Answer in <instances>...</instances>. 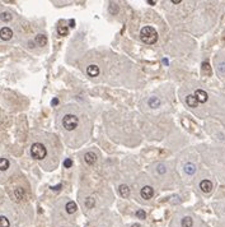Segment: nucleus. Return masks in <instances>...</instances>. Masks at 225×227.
<instances>
[{
    "label": "nucleus",
    "mask_w": 225,
    "mask_h": 227,
    "mask_svg": "<svg viewBox=\"0 0 225 227\" xmlns=\"http://www.w3.org/2000/svg\"><path fill=\"white\" fill-rule=\"evenodd\" d=\"M140 39L142 42H145L148 45H153L158 41V32L155 31L154 27L146 26L141 30L140 32Z\"/></svg>",
    "instance_id": "f257e3e1"
},
{
    "label": "nucleus",
    "mask_w": 225,
    "mask_h": 227,
    "mask_svg": "<svg viewBox=\"0 0 225 227\" xmlns=\"http://www.w3.org/2000/svg\"><path fill=\"white\" fill-rule=\"evenodd\" d=\"M63 125L66 130H74L78 128L79 125V119L76 117L75 115H73V114H69V115H65L64 116V119H63Z\"/></svg>",
    "instance_id": "f03ea898"
},
{
    "label": "nucleus",
    "mask_w": 225,
    "mask_h": 227,
    "mask_svg": "<svg viewBox=\"0 0 225 227\" xmlns=\"http://www.w3.org/2000/svg\"><path fill=\"white\" fill-rule=\"evenodd\" d=\"M31 154H32V157H33V158H36V159H42V158H45V157H46V154H47L46 147H45L44 144H41V143H35V144H32V147H31Z\"/></svg>",
    "instance_id": "7ed1b4c3"
},
{
    "label": "nucleus",
    "mask_w": 225,
    "mask_h": 227,
    "mask_svg": "<svg viewBox=\"0 0 225 227\" xmlns=\"http://www.w3.org/2000/svg\"><path fill=\"white\" fill-rule=\"evenodd\" d=\"M12 36H13V31L9 27H3L1 30H0V39L1 40L8 41L12 39Z\"/></svg>",
    "instance_id": "20e7f679"
},
{
    "label": "nucleus",
    "mask_w": 225,
    "mask_h": 227,
    "mask_svg": "<svg viewBox=\"0 0 225 227\" xmlns=\"http://www.w3.org/2000/svg\"><path fill=\"white\" fill-rule=\"evenodd\" d=\"M195 97H196V100H197L198 102H201V103H205L207 101V98H209L207 93L205 92L204 89H197V91L195 92Z\"/></svg>",
    "instance_id": "39448f33"
},
{
    "label": "nucleus",
    "mask_w": 225,
    "mask_h": 227,
    "mask_svg": "<svg viewBox=\"0 0 225 227\" xmlns=\"http://www.w3.org/2000/svg\"><path fill=\"white\" fill-rule=\"evenodd\" d=\"M153 195H154V189H153L151 186H144L141 189V197L144 198V199H151Z\"/></svg>",
    "instance_id": "423d86ee"
},
{
    "label": "nucleus",
    "mask_w": 225,
    "mask_h": 227,
    "mask_svg": "<svg viewBox=\"0 0 225 227\" xmlns=\"http://www.w3.org/2000/svg\"><path fill=\"white\" fill-rule=\"evenodd\" d=\"M84 161H85V163H87V165L92 166V165H94L95 162H97V154H95L94 152H88V153H85V156H84Z\"/></svg>",
    "instance_id": "0eeeda50"
},
{
    "label": "nucleus",
    "mask_w": 225,
    "mask_h": 227,
    "mask_svg": "<svg viewBox=\"0 0 225 227\" xmlns=\"http://www.w3.org/2000/svg\"><path fill=\"white\" fill-rule=\"evenodd\" d=\"M200 189L204 193H210L212 190V182L210 180H202L200 182Z\"/></svg>",
    "instance_id": "6e6552de"
},
{
    "label": "nucleus",
    "mask_w": 225,
    "mask_h": 227,
    "mask_svg": "<svg viewBox=\"0 0 225 227\" xmlns=\"http://www.w3.org/2000/svg\"><path fill=\"white\" fill-rule=\"evenodd\" d=\"M87 73H88V75L89 77H92V78H94V77H97V75L99 74V68L97 67V65H89V67L87 68Z\"/></svg>",
    "instance_id": "1a4fd4ad"
},
{
    "label": "nucleus",
    "mask_w": 225,
    "mask_h": 227,
    "mask_svg": "<svg viewBox=\"0 0 225 227\" xmlns=\"http://www.w3.org/2000/svg\"><path fill=\"white\" fill-rule=\"evenodd\" d=\"M186 102H187V105L190 107H197V105H198V101L196 100L195 94H188V96L186 97Z\"/></svg>",
    "instance_id": "9d476101"
},
{
    "label": "nucleus",
    "mask_w": 225,
    "mask_h": 227,
    "mask_svg": "<svg viewBox=\"0 0 225 227\" xmlns=\"http://www.w3.org/2000/svg\"><path fill=\"white\" fill-rule=\"evenodd\" d=\"M65 209H66V212H68V213H70V214H71V213H75L76 209H78V207H76V203H75V202L70 200V202L66 203Z\"/></svg>",
    "instance_id": "9b49d317"
},
{
    "label": "nucleus",
    "mask_w": 225,
    "mask_h": 227,
    "mask_svg": "<svg viewBox=\"0 0 225 227\" xmlns=\"http://www.w3.org/2000/svg\"><path fill=\"white\" fill-rule=\"evenodd\" d=\"M118 191H120V195L123 197V198H127L128 195H130V188H128L127 185H125V184L120 185Z\"/></svg>",
    "instance_id": "f8f14e48"
},
{
    "label": "nucleus",
    "mask_w": 225,
    "mask_h": 227,
    "mask_svg": "<svg viewBox=\"0 0 225 227\" xmlns=\"http://www.w3.org/2000/svg\"><path fill=\"white\" fill-rule=\"evenodd\" d=\"M35 41L38 46H46L47 45V37L45 35H37Z\"/></svg>",
    "instance_id": "ddd939ff"
},
{
    "label": "nucleus",
    "mask_w": 225,
    "mask_h": 227,
    "mask_svg": "<svg viewBox=\"0 0 225 227\" xmlns=\"http://www.w3.org/2000/svg\"><path fill=\"white\" fill-rule=\"evenodd\" d=\"M184 171H186V174H187V175H193V174L196 172V166H195L193 163H191V162L186 163Z\"/></svg>",
    "instance_id": "4468645a"
},
{
    "label": "nucleus",
    "mask_w": 225,
    "mask_h": 227,
    "mask_svg": "<svg viewBox=\"0 0 225 227\" xmlns=\"http://www.w3.org/2000/svg\"><path fill=\"white\" fill-rule=\"evenodd\" d=\"M148 105H149L150 107H153V108H156V107L160 106V100L158 97H151L150 100L148 101Z\"/></svg>",
    "instance_id": "2eb2a0df"
},
{
    "label": "nucleus",
    "mask_w": 225,
    "mask_h": 227,
    "mask_svg": "<svg viewBox=\"0 0 225 227\" xmlns=\"http://www.w3.org/2000/svg\"><path fill=\"white\" fill-rule=\"evenodd\" d=\"M201 69H202V72L206 74V75H211V67H210V64L207 63V61H204L202 65H201Z\"/></svg>",
    "instance_id": "dca6fc26"
},
{
    "label": "nucleus",
    "mask_w": 225,
    "mask_h": 227,
    "mask_svg": "<svg viewBox=\"0 0 225 227\" xmlns=\"http://www.w3.org/2000/svg\"><path fill=\"white\" fill-rule=\"evenodd\" d=\"M9 168V161L7 158H0V171H7Z\"/></svg>",
    "instance_id": "f3484780"
},
{
    "label": "nucleus",
    "mask_w": 225,
    "mask_h": 227,
    "mask_svg": "<svg viewBox=\"0 0 225 227\" xmlns=\"http://www.w3.org/2000/svg\"><path fill=\"white\" fill-rule=\"evenodd\" d=\"M192 225H193V221L191 217H184L182 220V227H192Z\"/></svg>",
    "instance_id": "a211bd4d"
},
{
    "label": "nucleus",
    "mask_w": 225,
    "mask_h": 227,
    "mask_svg": "<svg viewBox=\"0 0 225 227\" xmlns=\"http://www.w3.org/2000/svg\"><path fill=\"white\" fill-rule=\"evenodd\" d=\"M0 19H1L3 22H10L12 21V14L9 12H3L1 14H0Z\"/></svg>",
    "instance_id": "6ab92c4d"
},
{
    "label": "nucleus",
    "mask_w": 225,
    "mask_h": 227,
    "mask_svg": "<svg viewBox=\"0 0 225 227\" xmlns=\"http://www.w3.org/2000/svg\"><path fill=\"white\" fill-rule=\"evenodd\" d=\"M57 32H59L60 36H68L69 33V28L65 27V26H59L57 27Z\"/></svg>",
    "instance_id": "aec40b11"
},
{
    "label": "nucleus",
    "mask_w": 225,
    "mask_h": 227,
    "mask_svg": "<svg viewBox=\"0 0 225 227\" xmlns=\"http://www.w3.org/2000/svg\"><path fill=\"white\" fill-rule=\"evenodd\" d=\"M10 223H9V220L4 216H0V227H9Z\"/></svg>",
    "instance_id": "412c9836"
},
{
    "label": "nucleus",
    "mask_w": 225,
    "mask_h": 227,
    "mask_svg": "<svg viewBox=\"0 0 225 227\" xmlns=\"http://www.w3.org/2000/svg\"><path fill=\"white\" fill-rule=\"evenodd\" d=\"M94 204H95V202H94L93 198H87V199H85V207H87L88 209H92L94 207Z\"/></svg>",
    "instance_id": "4be33fe9"
},
{
    "label": "nucleus",
    "mask_w": 225,
    "mask_h": 227,
    "mask_svg": "<svg viewBox=\"0 0 225 227\" xmlns=\"http://www.w3.org/2000/svg\"><path fill=\"white\" fill-rule=\"evenodd\" d=\"M165 171H167V168H165L164 165L159 163V165L156 166V172H158V174H165Z\"/></svg>",
    "instance_id": "5701e85b"
},
{
    "label": "nucleus",
    "mask_w": 225,
    "mask_h": 227,
    "mask_svg": "<svg viewBox=\"0 0 225 227\" xmlns=\"http://www.w3.org/2000/svg\"><path fill=\"white\" fill-rule=\"evenodd\" d=\"M136 217H137L139 220H145L146 214H145V212H144V211L140 209V211H137V212H136Z\"/></svg>",
    "instance_id": "b1692460"
},
{
    "label": "nucleus",
    "mask_w": 225,
    "mask_h": 227,
    "mask_svg": "<svg viewBox=\"0 0 225 227\" xmlns=\"http://www.w3.org/2000/svg\"><path fill=\"white\" fill-rule=\"evenodd\" d=\"M71 166H73V159L66 158V159L64 161V167H65V168H70Z\"/></svg>",
    "instance_id": "393cba45"
},
{
    "label": "nucleus",
    "mask_w": 225,
    "mask_h": 227,
    "mask_svg": "<svg viewBox=\"0 0 225 227\" xmlns=\"http://www.w3.org/2000/svg\"><path fill=\"white\" fill-rule=\"evenodd\" d=\"M15 195H17L18 199H22V198H23V190H22V189H18V190L15 191Z\"/></svg>",
    "instance_id": "a878e982"
},
{
    "label": "nucleus",
    "mask_w": 225,
    "mask_h": 227,
    "mask_svg": "<svg viewBox=\"0 0 225 227\" xmlns=\"http://www.w3.org/2000/svg\"><path fill=\"white\" fill-rule=\"evenodd\" d=\"M219 72H221V73H225V63H221V64H219Z\"/></svg>",
    "instance_id": "bb28decb"
},
{
    "label": "nucleus",
    "mask_w": 225,
    "mask_h": 227,
    "mask_svg": "<svg viewBox=\"0 0 225 227\" xmlns=\"http://www.w3.org/2000/svg\"><path fill=\"white\" fill-rule=\"evenodd\" d=\"M61 188H63V185H61V184H59V185H56V186H52L51 189H52V190H55V191H59Z\"/></svg>",
    "instance_id": "cd10ccee"
},
{
    "label": "nucleus",
    "mask_w": 225,
    "mask_h": 227,
    "mask_svg": "<svg viewBox=\"0 0 225 227\" xmlns=\"http://www.w3.org/2000/svg\"><path fill=\"white\" fill-rule=\"evenodd\" d=\"M57 103H59V100H57V98H54V100H52V105H57Z\"/></svg>",
    "instance_id": "c85d7f7f"
},
{
    "label": "nucleus",
    "mask_w": 225,
    "mask_h": 227,
    "mask_svg": "<svg viewBox=\"0 0 225 227\" xmlns=\"http://www.w3.org/2000/svg\"><path fill=\"white\" fill-rule=\"evenodd\" d=\"M172 3H173V4H179L181 0H172Z\"/></svg>",
    "instance_id": "c756f323"
},
{
    "label": "nucleus",
    "mask_w": 225,
    "mask_h": 227,
    "mask_svg": "<svg viewBox=\"0 0 225 227\" xmlns=\"http://www.w3.org/2000/svg\"><path fill=\"white\" fill-rule=\"evenodd\" d=\"M74 26H75V22L71 19V21H70V27H74Z\"/></svg>",
    "instance_id": "7c9ffc66"
},
{
    "label": "nucleus",
    "mask_w": 225,
    "mask_h": 227,
    "mask_svg": "<svg viewBox=\"0 0 225 227\" xmlns=\"http://www.w3.org/2000/svg\"><path fill=\"white\" fill-rule=\"evenodd\" d=\"M148 3H149V4H151V5H154V4H155L156 1H154V0H151V1H150V0H148Z\"/></svg>",
    "instance_id": "2f4dec72"
},
{
    "label": "nucleus",
    "mask_w": 225,
    "mask_h": 227,
    "mask_svg": "<svg viewBox=\"0 0 225 227\" xmlns=\"http://www.w3.org/2000/svg\"><path fill=\"white\" fill-rule=\"evenodd\" d=\"M131 227H140V225H137V223H134Z\"/></svg>",
    "instance_id": "473e14b6"
}]
</instances>
